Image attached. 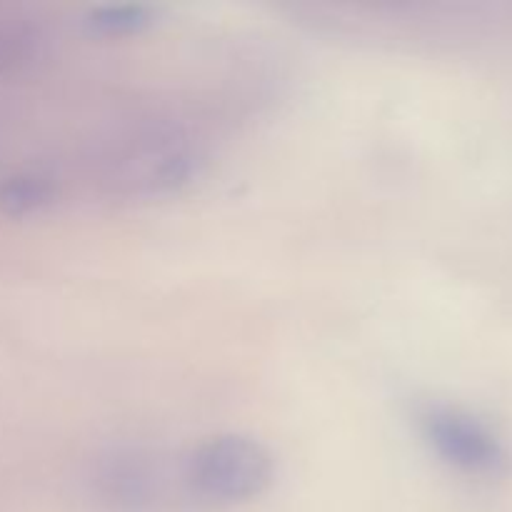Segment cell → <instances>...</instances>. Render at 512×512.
<instances>
[{
  "instance_id": "obj_1",
  "label": "cell",
  "mask_w": 512,
  "mask_h": 512,
  "mask_svg": "<svg viewBox=\"0 0 512 512\" xmlns=\"http://www.w3.org/2000/svg\"><path fill=\"white\" fill-rule=\"evenodd\" d=\"M205 150L178 125H148L118 140L103 163V185L118 198H165L203 175Z\"/></svg>"
},
{
  "instance_id": "obj_2",
  "label": "cell",
  "mask_w": 512,
  "mask_h": 512,
  "mask_svg": "<svg viewBox=\"0 0 512 512\" xmlns=\"http://www.w3.org/2000/svg\"><path fill=\"white\" fill-rule=\"evenodd\" d=\"M275 475L273 453L243 433H220L203 440L180 465L190 495L210 505H240L260 498Z\"/></svg>"
},
{
  "instance_id": "obj_3",
  "label": "cell",
  "mask_w": 512,
  "mask_h": 512,
  "mask_svg": "<svg viewBox=\"0 0 512 512\" xmlns=\"http://www.w3.org/2000/svg\"><path fill=\"white\" fill-rule=\"evenodd\" d=\"M93 498L110 512H155L168 500V463L145 445H115L90 463Z\"/></svg>"
},
{
  "instance_id": "obj_4",
  "label": "cell",
  "mask_w": 512,
  "mask_h": 512,
  "mask_svg": "<svg viewBox=\"0 0 512 512\" xmlns=\"http://www.w3.org/2000/svg\"><path fill=\"white\" fill-rule=\"evenodd\" d=\"M420 433L438 458L468 475H500L508 465L503 440L480 418L453 405L420 410Z\"/></svg>"
},
{
  "instance_id": "obj_5",
  "label": "cell",
  "mask_w": 512,
  "mask_h": 512,
  "mask_svg": "<svg viewBox=\"0 0 512 512\" xmlns=\"http://www.w3.org/2000/svg\"><path fill=\"white\" fill-rule=\"evenodd\" d=\"M155 20L158 8L148 3H108L90 8L83 25L95 38H130L148 30Z\"/></svg>"
},
{
  "instance_id": "obj_6",
  "label": "cell",
  "mask_w": 512,
  "mask_h": 512,
  "mask_svg": "<svg viewBox=\"0 0 512 512\" xmlns=\"http://www.w3.org/2000/svg\"><path fill=\"white\" fill-rule=\"evenodd\" d=\"M58 198V185L43 173H20L0 185V210L13 218H28L48 210Z\"/></svg>"
},
{
  "instance_id": "obj_7",
  "label": "cell",
  "mask_w": 512,
  "mask_h": 512,
  "mask_svg": "<svg viewBox=\"0 0 512 512\" xmlns=\"http://www.w3.org/2000/svg\"><path fill=\"white\" fill-rule=\"evenodd\" d=\"M40 38L30 28H15V25H0V75L15 73L25 68L40 55Z\"/></svg>"
}]
</instances>
